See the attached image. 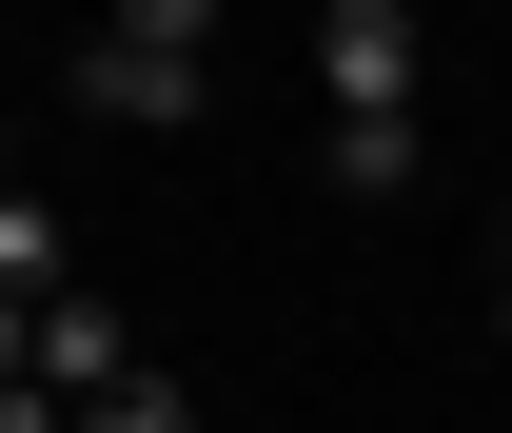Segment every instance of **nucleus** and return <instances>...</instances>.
I'll return each instance as SVG.
<instances>
[{"mask_svg": "<svg viewBox=\"0 0 512 433\" xmlns=\"http://www.w3.org/2000/svg\"><path fill=\"white\" fill-rule=\"evenodd\" d=\"M60 99L178 138L197 99H217V0H119V20H79V40H60Z\"/></svg>", "mask_w": 512, "mask_h": 433, "instance_id": "f257e3e1", "label": "nucleus"}, {"mask_svg": "<svg viewBox=\"0 0 512 433\" xmlns=\"http://www.w3.org/2000/svg\"><path fill=\"white\" fill-rule=\"evenodd\" d=\"M316 79H335V119H414V79H434L414 0H335V20H316Z\"/></svg>", "mask_w": 512, "mask_h": 433, "instance_id": "f03ea898", "label": "nucleus"}, {"mask_svg": "<svg viewBox=\"0 0 512 433\" xmlns=\"http://www.w3.org/2000/svg\"><path fill=\"white\" fill-rule=\"evenodd\" d=\"M20 394H60V414L138 394V335H119V296H60V315H20Z\"/></svg>", "mask_w": 512, "mask_h": 433, "instance_id": "7ed1b4c3", "label": "nucleus"}, {"mask_svg": "<svg viewBox=\"0 0 512 433\" xmlns=\"http://www.w3.org/2000/svg\"><path fill=\"white\" fill-rule=\"evenodd\" d=\"M60 296H79V237L40 197H0V315H60Z\"/></svg>", "mask_w": 512, "mask_h": 433, "instance_id": "20e7f679", "label": "nucleus"}, {"mask_svg": "<svg viewBox=\"0 0 512 433\" xmlns=\"http://www.w3.org/2000/svg\"><path fill=\"white\" fill-rule=\"evenodd\" d=\"M335 197H414V119H335Z\"/></svg>", "mask_w": 512, "mask_h": 433, "instance_id": "39448f33", "label": "nucleus"}, {"mask_svg": "<svg viewBox=\"0 0 512 433\" xmlns=\"http://www.w3.org/2000/svg\"><path fill=\"white\" fill-rule=\"evenodd\" d=\"M79 433H217V414H197L178 374H138V394H99V414H79Z\"/></svg>", "mask_w": 512, "mask_h": 433, "instance_id": "423d86ee", "label": "nucleus"}, {"mask_svg": "<svg viewBox=\"0 0 512 433\" xmlns=\"http://www.w3.org/2000/svg\"><path fill=\"white\" fill-rule=\"evenodd\" d=\"M217 433H256V414H217Z\"/></svg>", "mask_w": 512, "mask_h": 433, "instance_id": "0eeeda50", "label": "nucleus"}, {"mask_svg": "<svg viewBox=\"0 0 512 433\" xmlns=\"http://www.w3.org/2000/svg\"><path fill=\"white\" fill-rule=\"evenodd\" d=\"M493 315H512V276H493Z\"/></svg>", "mask_w": 512, "mask_h": 433, "instance_id": "6e6552de", "label": "nucleus"}]
</instances>
